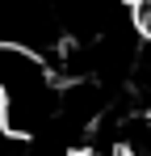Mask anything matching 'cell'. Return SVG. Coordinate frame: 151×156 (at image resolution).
Wrapping results in <instances>:
<instances>
[{
	"label": "cell",
	"mask_w": 151,
	"mask_h": 156,
	"mask_svg": "<svg viewBox=\"0 0 151 156\" xmlns=\"http://www.w3.org/2000/svg\"><path fill=\"white\" fill-rule=\"evenodd\" d=\"M134 26H139V34L151 42V0H139V4H134Z\"/></svg>",
	"instance_id": "1"
}]
</instances>
